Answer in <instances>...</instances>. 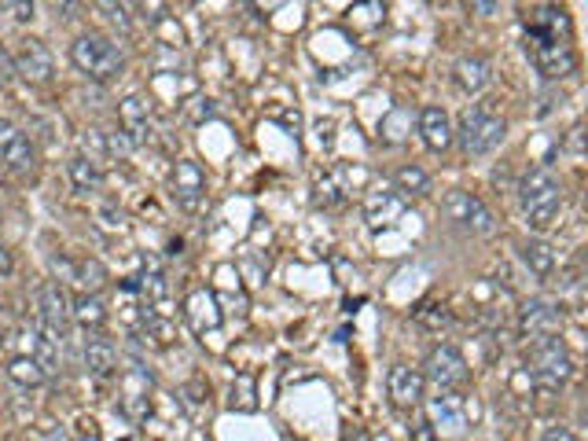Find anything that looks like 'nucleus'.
Listing matches in <instances>:
<instances>
[{
	"label": "nucleus",
	"instance_id": "33",
	"mask_svg": "<svg viewBox=\"0 0 588 441\" xmlns=\"http://www.w3.org/2000/svg\"><path fill=\"white\" fill-rule=\"evenodd\" d=\"M15 78H19V67H15V56L0 45V89H12Z\"/></svg>",
	"mask_w": 588,
	"mask_h": 441
},
{
	"label": "nucleus",
	"instance_id": "37",
	"mask_svg": "<svg viewBox=\"0 0 588 441\" xmlns=\"http://www.w3.org/2000/svg\"><path fill=\"white\" fill-rule=\"evenodd\" d=\"M412 441H441V430L430 419H419L416 427H412Z\"/></svg>",
	"mask_w": 588,
	"mask_h": 441
},
{
	"label": "nucleus",
	"instance_id": "16",
	"mask_svg": "<svg viewBox=\"0 0 588 441\" xmlns=\"http://www.w3.org/2000/svg\"><path fill=\"white\" fill-rule=\"evenodd\" d=\"M430 423L434 427H449V430H464L467 423V401L460 390H438V394L430 397Z\"/></svg>",
	"mask_w": 588,
	"mask_h": 441
},
{
	"label": "nucleus",
	"instance_id": "24",
	"mask_svg": "<svg viewBox=\"0 0 588 441\" xmlns=\"http://www.w3.org/2000/svg\"><path fill=\"white\" fill-rule=\"evenodd\" d=\"M67 173H70V184H74V192L78 195H92L103 188L100 162L89 159V155H74V159L67 162Z\"/></svg>",
	"mask_w": 588,
	"mask_h": 441
},
{
	"label": "nucleus",
	"instance_id": "11",
	"mask_svg": "<svg viewBox=\"0 0 588 441\" xmlns=\"http://www.w3.org/2000/svg\"><path fill=\"white\" fill-rule=\"evenodd\" d=\"M173 199L184 214H199L206 206V173L199 162L181 159L173 166Z\"/></svg>",
	"mask_w": 588,
	"mask_h": 441
},
{
	"label": "nucleus",
	"instance_id": "28",
	"mask_svg": "<svg viewBox=\"0 0 588 441\" xmlns=\"http://www.w3.org/2000/svg\"><path fill=\"white\" fill-rule=\"evenodd\" d=\"M394 188L405 195V199H423V195L430 192V177L423 166L408 162V166H401V170L394 173Z\"/></svg>",
	"mask_w": 588,
	"mask_h": 441
},
{
	"label": "nucleus",
	"instance_id": "9",
	"mask_svg": "<svg viewBox=\"0 0 588 441\" xmlns=\"http://www.w3.org/2000/svg\"><path fill=\"white\" fill-rule=\"evenodd\" d=\"M563 331V309L552 306L548 298H530V302H522L519 309V335L526 342H541V339H552Z\"/></svg>",
	"mask_w": 588,
	"mask_h": 441
},
{
	"label": "nucleus",
	"instance_id": "2",
	"mask_svg": "<svg viewBox=\"0 0 588 441\" xmlns=\"http://www.w3.org/2000/svg\"><path fill=\"white\" fill-rule=\"evenodd\" d=\"M508 136V122L493 111V100H482L475 107H467L464 118H460V129H456V140H460V151L467 159H486L493 155Z\"/></svg>",
	"mask_w": 588,
	"mask_h": 441
},
{
	"label": "nucleus",
	"instance_id": "13",
	"mask_svg": "<svg viewBox=\"0 0 588 441\" xmlns=\"http://www.w3.org/2000/svg\"><path fill=\"white\" fill-rule=\"evenodd\" d=\"M151 375L147 368H133L122 375V416L129 423H144L151 416Z\"/></svg>",
	"mask_w": 588,
	"mask_h": 441
},
{
	"label": "nucleus",
	"instance_id": "21",
	"mask_svg": "<svg viewBox=\"0 0 588 441\" xmlns=\"http://www.w3.org/2000/svg\"><path fill=\"white\" fill-rule=\"evenodd\" d=\"M453 81H456V89L464 92V96H478V92H482L489 81H493V67H489L482 56H464L453 67Z\"/></svg>",
	"mask_w": 588,
	"mask_h": 441
},
{
	"label": "nucleus",
	"instance_id": "4",
	"mask_svg": "<svg viewBox=\"0 0 588 441\" xmlns=\"http://www.w3.org/2000/svg\"><path fill=\"white\" fill-rule=\"evenodd\" d=\"M70 63L89 81H114L125 70L122 48L114 45L107 34H81L70 45Z\"/></svg>",
	"mask_w": 588,
	"mask_h": 441
},
{
	"label": "nucleus",
	"instance_id": "25",
	"mask_svg": "<svg viewBox=\"0 0 588 441\" xmlns=\"http://www.w3.org/2000/svg\"><path fill=\"white\" fill-rule=\"evenodd\" d=\"M522 261H526V269L537 276V280H552L555 276V250L552 243H544V239H526L519 247Z\"/></svg>",
	"mask_w": 588,
	"mask_h": 441
},
{
	"label": "nucleus",
	"instance_id": "26",
	"mask_svg": "<svg viewBox=\"0 0 588 441\" xmlns=\"http://www.w3.org/2000/svg\"><path fill=\"white\" fill-rule=\"evenodd\" d=\"M526 26H530V30H541V34L570 37V15H566L563 4H541V8H533Z\"/></svg>",
	"mask_w": 588,
	"mask_h": 441
},
{
	"label": "nucleus",
	"instance_id": "43",
	"mask_svg": "<svg viewBox=\"0 0 588 441\" xmlns=\"http://www.w3.org/2000/svg\"><path fill=\"white\" fill-rule=\"evenodd\" d=\"M346 441H372V438H368V430L353 427V434H346Z\"/></svg>",
	"mask_w": 588,
	"mask_h": 441
},
{
	"label": "nucleus",
	"instance_id": "3",
	"mask_svg": "<svg viewBox=\"0 0 588 441\" xmlns=\"http://www.w3.org/2000/svg\"><path fill=\"white\" fill-rule=\"evenodd\" d=\"M526 368H530V383L537 394H559L570 375H574V361H570V350L563 346L559 335L541 342H530V353H526Z\"/></svg>",
	"mask_w": 588,
	"mask_h": 441
},
{
	"label": "nucleus",
	"instance_id": "1",
	"mask_svg": "<svg viewBox=\"0 0 588 441\" xmlns=\"http://www.w3.org/2000/svg\"><path fill=\"white\" fill-rule=\"evenodd\" d=\"M519 210L526 217L530 232L544 236L559 225V214H563V184L552 173V166H533L519 184Z\"/></svg>",
	"mask_w": 588,
	"mask_h": 441
},
{
	"label": "nucleus",
	"instance_id": "29",
	"mask_svg": "<svg viewBox=\"0 0 588 441\" xmlns=\"http://www.w3.org/2000/svg\"><path fill=\"white\" fill-rule=\"evenodd\" d=\"M92 12L100 15L103 23L111 26V30H118L122 37L133 34V15L125 8V0H92Z\"/></svg>",
	"mask_w": 588,
	"mask_h": 441
},
{
	"label": "nucleus",
	"instance_id": "12",
	"mask_svg": "<svg viewBox=\"0 0 588 441\" xmlns=\"http://www.w3.org/2000/svg\"><path fill=\"white\" fill-rule=\"evenodd\" d=\"M15 67H19V78H26L30 85H48V81L56 78V59H52L45 41H37V37L19 41V48H15Z\"/></svg>",
	"mask_w": 588,
	"mask_h": 441
},
{
	"label": "nucleus",
	"instance_id": "14",
	"mask_svg": "<svg viewBox=\"0 0 588 441\" xmlns=\"http://www.w3.org/2000/svg\"><path fill=\"white\" fill-rule=\"evenodd\" d=\"M419 136H423L427 151L445 155L456 140V129H453V122H449V114L441 111V107H423V111H419Z\"/></svg>",
	"mask_w": 588,
	"mask_h": 441
},
{
	"label": "nucleus",
	"instance_id": "10",
	"mask_svg": "<svg viewBox=\"0 0 588 441\" xmlns=\"http://www.w3.org/2000/svg\"><path fill=\"white\" fill-rule=\"evenodd\" d=\"M0 166L4 170L19 173V177H30L37 170V147L34 140L12 122H0Z\"/></svg>",
	"mask_w": 588,
	"mask_h": 441
},
{
	"label": "nucleus",
	"instance_id": "15",
	"mask_svg": "<svg viewBox=\"0 0 588 441\" xmlns=\"http://www.w3.org/2000/svg\"><path fill=\"white\" fill-rule=\"evenodd\" d=\"M423 386H427L423 372L408 368V364H394V368H390V379H386V390H390L397 408H416L419 401H423Z\"/></svg>",
	"mask_w": 588,
	"mask_h": 441
},
{
	"label": "nucleus",
	"instance_id": "7",
	"mask_svg": "<svg viewBox=\"0 0 588 441\" xmlns=\"http://www.w3.org/2000/svg\"><path fill=\"white\" fill-rule=\"evenodd\" d=\"M423 379H427L434 390H460V386H467L471 372H467L464 353L456 350L453 342H438V346L427 353V364H423Z\"/></svg>",
	"mask_w": 588,
	"mask_h": 441
},
{
	"label": "nucleus",
	"instance_id": "36",
	"mask_svg": "<svg viewBox=\"0 0 588 441\" xmlns=\"http://www.w3.org/2000/svg\"><path fill=\"white\" fill-rule=\"evenodd\" d=\"M136 4H140V12H144V19H151V26L166 19V0H136Z\"/></svg>",
	"mask_w": 588,
	"mask_h": 441
},
{
	"label": "nucleus",
	"instance_id": "42",
	"mask_svg": "<svg viewBox=\"0 0 588 441\" xmlns=\"http://www.w3.org/2000/svg\"><path fill=\"white\" fill-rule=\"evenodd\" d=\"M48 441H74V438H70L67 427H52V430H48Z\"/></svg>",
	"mask_w": 588,
	"mask_h": 441
},
{
	"label": "nucleus",
	"instance_id": "35",
	"mask_svg": "<svg viewBox=\"0 0 588 441\" xmlns=\"http://www.w3.org/2000/svg\"><path fill=\"white\" fill-rule=\"evenodd\" d=\"M4 8L12 12L15 23H30L37 12V0H4Z\"/></svg>",
	"mask_w": 588,
	"mask_h": 441
},
{
	"label": "nucleus",
	"instance_id": "17",
	"mask_svg": "<svg viewBox=\"0 0 588 441\" xmlns=\"http://www.w3.org/2000/svg\"><path fill=\"white\" fill-rule=\"evenodd\" d=\"M184 317H188L192 331H199V335L221 328V306H217L214 291L199 287V291L188 294V302H184Z\"/></svg>",
	"mask_w": 588,
	"mask_h": 441
},
{
	"label": "nucleus",
	"instance_id": "5",
	"mask_svg": "<svg viewBox=\"0 0 588 441\" xmlns=\"http://www.w3.org/2000/svg\"><path fill=\"white\" fill-rule=\"evenodd\" d=\"M526 56H530V63L537 67V74L548 81L570 78L577 67L570 37L541 34V30H530V26H526Z\"/></svg>",
	"mask_w": 588,
	"mask_h": 441
},
{
	"label": "nucleus",
	"instance_id": "38",
	"mask_svg": "<svg viewBox=\"0 0 588 441\" xmlns=\"http://www.w3.org/2000/svg\"><path fill=\"white\" fill-rule=\"evenodd\" d=\"M541 441H577L574 438V430H566V427H548L544 430V438Z\"/></svg>",
	"mask_w": 588,
	"mask_h": 441
},
{
	"label": "nucleus",
	"instance_id": "41",
	"mask_svg": "<svg viewBox=\"0 0 588 441\" xmlns=\"http://www.w3.org/2000/svg\"><path fill=\"white\" fill-rule=\"evenodd\" d=\"M467 4H471V8H478L482 15H493V12H497V0H467Z\"/></svg>",
	"mask_w": 588,
	"mask_h": 441
},
{
	"label": "nucleus",
	"instance_id": "31",
	"mask_svg": "<svg viewBox=\"0 0 588 441\" xmlns=\"http://www.w3.org/2000/svg\"><path fill=\"white\" fill-rule=\"evenodd\" d=\"M228 408L232 412H254L258 408V397H254V379L250 375H239L232 390H228Z\"/></svg>",
	"mask_w": 588,
	"mask_h": 441
},
{
	"label": "nucleus",
	"instance_id": "40",
	"mask_svg": "<svg viewBox=\"0 0 588 441\" xmlns=\"http://www.w3.org/2000/svg\"><path fill=\"white\" fill-rule=\"evenodd\" d=\"M574 265H577V272H581V276L588 280V247L577 250V254H574Z\"/></svg>",
	"mask_w": 588,
	"mask_h": 441
},
{
	"label": "nucleus",
	"instance_id": "6",
	"mask_svg": "<svg viewBox=\"0 0 588 441\" xmlns=\"http://www.w3.org/2000/svg\"><path fill=\"white\" fill-rule=\"evenodd\" d=\"M441 214L449 217L456 228L471 232V236H493V232H497V217H493V210H489L478 195L464 192V188H456V192L445 195Z\"/></svg>",
	"mask_w": 588,
	"mask_h": 441
},
{
	"label": "nucleus",
	"instance_id": "27",
	"mask_svg": "<svg viewBox=\"0 0 588 441\" xmlns=\"http://www.w3.org/2000/svg\"><path fill=\"white\" fill-rule=\"evenodd\" d=\"M8 379H12L15 386H23V390H37V386L48 379V372L37 357H30V353H15L12 361H8Z\"/></svg>",
	"mask_w": 588,
	"mask_h": 441
},
{
	"label": "nucleus",
	"instance_id": "39",
	"mask_svg": "<svg viewBox=\"0 0 588 441\" xmlns=\"http://www.w3.org/2000/svg\"><path fill=\"white\" fill-rule=\"evenodd\" d=\"M12 269H15L12 254H8V250L0 247V280H4V276H12Z\"/></svg>",
	"mask_w": 588,
	"mask_h": 441
},
{
	"label": "nucleus",
	"instance_id": "8",
	"mask_svg": "<svg viewBox=\"0 0 588 441\" xmlns=\"http://www.w3.org/2000/svg\"><path fill=\"white\" fill-rule=\"evenodd\" d=\"M37 320L56 331L59 339H67L70 324H74V298L67 294L63 280H45L37 287Z\"/></svg>",
	"mask_w": 588,
	"mask_h": 441
},
{
	"label": "nucleus",
	"instance_id": "30",
	"mask_svg": "<svg viewBox=\"0 0 588 441\" xmlns=\"http://www.w3.org/2000/svg\"><path fill=\"white\" fill-rule=\"evenodd\" d=\"M416 324L427 331H445L453 324V313H449L445 302H423V306L416 309Z\"/></svg>",
	"mask_w": 588,
	"mask_h": 441
},
{
	"label": "nucleus",
	"instance_id": "18",
	"mask_svg": "<svg viewBox=\"0 0 588 441\" xmlns=\"http://www.w3.org/2000/svg\"><path fill=\"white\" fill-rule=\"evenodd\" d=\"M118 122H122V133L133 140V144H144L147 129H151V103L144 100V96H125L122 103H118Z\"/></svg>",
	"mask_w": 588,
	"mask_h": 441
},
{
	"label": "nucleus",
	"instance_id": "34",
	"mask_svg": "<svg viewBox=\"0 0 588 441\" xmlns=\"http://www.w3.org/2000/svg\"><path fill=\"white\" fill-rule=\"evenodd\" d=\"M133 147H136L133 140H129L125 133H118V129H114V133H107V159H125Z\"/></svg>",
	"mask_w": 588,
	"mask_h": 441
},
{
	"label": "nucleus",
	"instance_id": "19",
	"mask_svg": "<svg viewBox=\"0 0 588 441\" xmlns=\"http://www.w3.org/2000/svg\"><path fill=\"white\" fill-rule=\"evenodd\" d=\"M56 269L63 272V280L78 283V291H85V294H100V287L107 283V269H103L96 258H81V261L56 258Z\"/></svg>",
	"mask_w": 588,
	"mask_h": 441
},
{
	"label": "nucleus",
	"instance_id": "32",
	"mask_svg": "<svg viewBox=\"0 0 588 441\" xmlns=\"http://www.w3.org/2000/svg\"><path fill=\"white\" fill-rule=\"evenodd\" d=\"M412 118H416V114L408 111V107H394V111L386 114L383 122H379V136H383V140H390V144H397V140H401V133H397V129H401V125H412Z\"/></svg>",
	"mask_w": 588,
	"mask_h": 441
},
{
	"label": "nucleus",
	"instance_id": "23",
	"mask_svg": "<svg viewBox=\"0 0 588 441\" xmlns=\"http://www.w3.org/2000/svg\"><path fill=\"white\" fill-rule=\"evenodd\" d=\"M107 302H103L100 294H85L78 291V298H74V324H78L81 331H89V335H100L103 324H107Z\"/></svg>",
	"mask_w": 588,
	"mask_h": 441
},
{
	"label": "nucleus",
	"instance_id": "20",
	"mask_svg": "<svg viewBox=\"0 0 588 441\" xmlns=\"http://www.w3.org/2000/svg\"><path fill=\"white\" fill-rule=\"evenodd\" d=\"M81 361H85L89 375H96V379H111V375L118 372V350H114L107 339H100V335H89V339H85Z\"/></svg>",
	"mask_w": 588,
	"mask_h": 441
},
{
	"label": "nucleus",
	"instance_id": "22",
	"mask_svg": "<svg viewBox=\"0 0 588 441\" xmlns=\"http://www.w3.org/2000/svg\"><path fill=\"white\" fill-rule=\"evenodd\" d=\"M401 210H405V195L397 192V188H375V192H368V199H364V217H368L375 228L390 225Z\"/></svg>",
	"mask_w": 588,
	"mask_h": 441
}]
</instances>
